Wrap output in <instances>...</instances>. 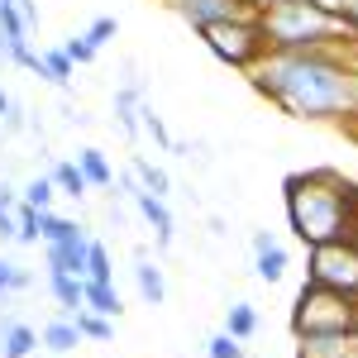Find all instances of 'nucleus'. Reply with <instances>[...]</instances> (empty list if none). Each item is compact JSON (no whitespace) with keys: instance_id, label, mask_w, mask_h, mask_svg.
<instances>
[{"instance_id":"f257e3e1","label":"nucleus","mask_w":358,"mask_h":358,"mask_svg":"<svg viewBox=\"0 0 358 358\" xmlns=\"http://www.w3.org/2000/svg\"><path fill=\"white\" fill-rule=\"evenodd\" d=\"M358 38L349 48H310V53H268L248 77L296 120H349L358 115L354 96Z\"/></svg>"},{"instance_id":"f03ea898","label":"nucleus","mask_w":358,"mask_h":358,"mask_svg":"<svg viewBox=\"0 0 358 358\" xmlns=\"http://www.w3.org/2000/svg\"><path fill=\"white\" fill-rule=\"evenodd\" d=\"M287 224L306 248L354 239V182H344L330 167L287 177Z\"/></svg>"},{"instance_id":"7ed1b4c3","label":"nucleus","mask_w":358,"mask_h":358,"mask_svg":"<svg viewBox=\"0 0 358 358\" xmlns=\"http://www.w3.org/2000/svg\"><path fill=\"white\" fill-rule=\"evenodd\" d=\"M258 29L268 53H310V48H349L358 34L325 0H258Z\"/></svg>"},{"instance_id":"20e7f679","label":"nucleus","mask_w":358,"mask_h":358,"mask_svg":"<svg viewBox=\"0 0 358 358\" xmlns=\"http://www.w3.org/2000/svg\"><path fill=\"white\" fill-rule=\"evenodd\" d=\"M358 330V301L334 292V287H320V282H306L296 292V306H292V334L301 344H325V339H349Z\"/></svg>"},{"instance_id":"39448f33","label":"nucleus","mask_w":358,"mask_h":358,"mask_svg":"<svg viewBox=\"0 0 358 358\" xmlns=\"http://www.w3.org/2000/svg\"><path fill=\"white\" fill-rule=\"evenodd\" d=\"M196 34H201V43L220 57V62L239 67V72H253V67L268 57V38H263V29H258V15H239V20H224V24H206V29H196Z\"/></svg>"},{"instance_id":"423d86ee","label":"nucleus","mask_w":358,"mask_h":358,"mask_svg":"<svg viewBox=\"0 0 358 358\" xmlns=\"http://www.w3.org/2000/svg\"><path fill=\"white\" fill-rule=\"evenodd\" d=\"M306 282L334 287L358 301V239H334V244H315L306 258Z\"/></svg>"},{"instance_id":"0eeeda50","label":"nucleus","mask_w":358,"mask_h":358,"mask_svg":"<svg viewBox=\"0 0 358 358\" xmlns=\"http://www.w3.org/2000/svg\"><path fill=\"white\" fill-rule=\"evenodd\" d=\"M172 10L182 20H192V29H206L239 20V15H258V0H172Z\"/></svg>"},{"instance_id":"6e6552de","label":"nucleus","mask_w":358,"mask_h":358,"mask_svg":"<svg viewBox=\"0 0 358 358\" xmlns=\"http://www.w3.org/2000/svg\"><path fill=\"white\" fill-rule=\"evenodd\" d=\"M124 196H129V201H134L138 210H143V220H148V229L158 234V248H167V244H172V234H177V224H172V210H167V201H163V196L143 192V187H138V177H134V172L124 177Z\"/></svg>"},{"instance_id":"1a4fd4ad","label":"nucleus","mask_w":358,"mask_h":358,"mask_svg":"<svg viewBox=\"0 0 358 358\" xmlns=\"http://www.w3.org/2000/svg\"><path fill=\"white\" fill-rule=\"evenodd\" d=\"M287 268H292V258H287L282 239H277L273 229H258V234H253V273L273 287V282H282V277H287Z\"/></svg>"},{"instance_id":"9d476101","label":"nucleus","mask_w":358,"mask_h":358,"mask_svg":"<svg viewBox=\"0 0 358 358\" xmlns=\"http://www.w3.org/2000/svg\"><path fill=\"white\" fill-rule=\"evenodd\" d=\"M86 234L77 239H62V244H48V273H72V277H86Z\"/></svg>"},{"instance_id":"9b49d317","label":"nucleus","mask_w":358,"mask_h":358,"mask_svg":"<svg viewBox=\"0 0 358 358\" xmlns=\"http://www.w3.org/2000/svg\"><path fill=\"white\" fill-rule=\"evenodd\" d=\"M82 310H96V315H106V320H120V292H115V282H91L82 277Z\"/></svg>"},{"instance_id":"f8f14e48","label":"nucleus","mask_w":358,"mask_h":358,"mask_svg":"<svg viewBox=\"0 0 358 358\" xmlns=\"http://www.w3.org/2000/svg\"><path fill=\"white\" fill-rule=\"evenodd\" d=\"M134 282H138V296L148 306H163L167 301V282H163V268L158 263H148V253L138 248V258H134Z\"/></svg>"},{"instance_id":"ddd939ff","label":"nucleus","mask_w":358,"mask_h":358,"mask_svg":"<svg viewBox=\"0 0 358 358\" xmlns=\"http://www.w3.org/2000/svg\"><path fill=\"white\" fill-rule=\"evenodd\" d=\"M34 349H38V330L20 320H0V358H29Z\"/></svg>"},{"instance_id":"4468645a","label":"nucleus","mask_w":358,"mask_h":358,"mask_svg":"<svg viewBox=\"0 0 358 358\" xmlns=\"http://www.w3.org/2000/svg\"><path fill=\"white\" fill-rule=\"evenodd\" d=\"M38 344H43V349H53V354H72V349L82 344V330H77V320L57 315V320H48V325H43Z\"/></svg>"},{"instance_id":"2eb2a0df","label":"nucleus","mask_w":358,"mask_h":358,"mask_svg":"<svg viewBox=\"0 0 358 358\" xmlns=\"http://www.w3.org/2000/svg\"><path fill=\"white\" fill-rule=\"evenodd\" d=\"M48 292H53V301L67 310V315H77L82 310V277L72 273H48Z\"/></svg>"},{"instance_id":"dca6fc26","label":"nucleus","mask_w":358,"mask_h":358,"mask_svg":"<svg viewBox=\"0 0 358 358\" xmlns=\"http://www.w3.org/2000/svg\"><path fill=\"white\" fill-rule=\"evenodd\" d=\"M77 167H82V177L91 187H115V167L106 163L101 148H82V153H77Z\"/></svg>"},{"instance_id":"f3484780","label":"nucleus","mask_w":358,"mask_h":358,"mask_svg":"<svg viewBox=\"0 0 358 358\" xmlns=\"http://www.w3.org/2000/svg\"><path fill=\"white\" fill-rule=\"evenodd\" d=\"M48 177H53L57 196H72V201H82V196L91 192V182L82 177V167H77V163H57L53 172H48Z\"/></svg>"},{"instance_id":"a211bd4d","label":"nucleus","mask_w":358,"mask_h":358,"mask_svg":"<svg viewBox=\"0 0 358 358\" xmlns=\"http://www.w3.org/2000/svg\"><path fill=\"white\" fill-rule=\"evenodd\" d=\"M129 172L138 177V187H143V192H153V196H163V201H167V192H172V177H167L163 167H153L148 158H134V163H129Z\"/></svg>"},{"instance_id":"6ab92c4d","label":"nucleus","mask_w":358,"mask_h":358,"mask_svg":"<svg viewBox=\"0 0 358 358\" xmlns=\"http://www.w3.org/2000/svg\"><path fill=\"white\" fill-rule=\"evenodd\" d=\"M115 120H120V129L134 138L143 124H138V86H124L120 96H115Z\"/></svg>"},{"instance_id":"aec40b11","label":"nucleus","mask_w":358,"mask_h":358,"mask_svg":"<svg viewBox=\"0 0 358 358\" xmlns=\"http://www.w3.org/2000/svg\"><path fill=\"white\" fill-rule=\"evenodd\" d=\"M224 330L234 334V339H253V334H258V310L248 301H234L229 315H224Z\"/></svg>"},{"instance_id":"412c9836","label":"nucleus","mask_w":358,"mask_h":358,"mask_svg":"<svg viewBox=\"0 0 358 358\" xmlns=\"http://www.w3.org/2000/svg\"><path fill=\"white\" fill-rule=\"evenodd\" d=\"M86 277H91V282H115L110 248L101 244V239H91V244H86Z\"/></svg>"},{"instance_id":"4be33fe9","label":"nucleus","mask_w":358,"mask_h":358,"mask_svg":"<svg viewBox=\"0 0 358 358\" xmlns=\"http://www.w3.org/2000/svg\"><path fill=\"white\" fill-rule=\"evenodd\" d=\"M53 196H57L53 177H34V182H24V187H20V201H24V206H34V210H53Z\"/></svg>"},{"instance_id":"5701e85b","label":"nucleus","mask_w":358,"mask_h":358,"mask_svg":"<svg viewBox=\"0 0 358 358\" xmlns=\"http://www.w3.org/2000/svg\"><path fill=\"white\" fill-rule=\"evenodd\" d=\"M72 72H77V62L62 53V48H48V53H43V77L53 86H72Z\"/></svg>"},{"instance_id":"b1692460","label":"nucleus","mask_w":358,"mask_h":358,"mask_svg":"<svg viewBox=\"0 0 358 358\" xmlns=\"http://www.w3.org/2000/svg\"><path fill=\"white\" fill-rule=\"evenodd\" d=\"M24 287H34V277H29L15 258H5V253H0V306H5L10 292H24Z\"/></svg>"},{"instance_id":"393cba45","label":"nucleus","mask_w":358,"mask_h":358,"mask_svg":"<svg viewBox=\"0 0 358 358\" xmlns=\"http://www.w3.org/2000/svg\"><path fill=\"white\" fill-rule=\"evenodd\" d=\"M43 239V229H38V210L34 206H15V244H38Z\"/></svg>"},{"instance_id":"a878e982","label":"nucleus","mask_w":358,"mask_h":358,"mask_svg":"<svg viewBox=\"0 0 358 358\" xmlns=\"http://www.w3.org/2000/svg\"><path fill=\"white\" fill-rule=\"evenodd\" d=\"M72 320H77V330H82V339H96V344H106V339L115 334V320H106V315H96V310H77Z\"/></svg>"},{"instance_id":"bb28decb","label":"nucleus","mask_w":358,"mask_h":358,"mask_svg":"<svg viewBox=\"0 0 358 358\" xmlns=\"http://www.w3.org/2000/svg\"><path fill=\"white\" fill-rule=\"evenodd\" d=\"M206 358H244V339H234L229 330L210 334V344H206Z\"/></svg>"},{"instance_id":"cd10ccee","label":"nucleus","mask_w":358,"mask_h":358,"mask_svg":"<svg viewBox=\"0 0 358 358\" xmlns=\"http://www.w3.org/2000/svg\"><path fill=\"white\" fill-rule=\"evenodd\" d=\"M62 53L72 57L77 67H86V62H96V53H101V48H96V43H91L86 34H77V38H67V43H62Z\"/></svg>"},{"instance_id":"c85d7f7f","label":"nucleus","mask_w":358,"mask_h":358,"mask_svg":"<svg viewBox=\"0 0 358 358\" xmlns=\"http://www.w3.org/2000/svg\"><path fill=\"white\" fill-rule=\"evenodd\" d=\"M0 34H15V38H24V34H29L24 15L15 10V0H0Z\"/></svg>"},{"instance_id":"c756f323","label":"nucleus","mask_w":358,"mask_h":358,"mask_svg":"<svg viewBox=\"0 0 358 358\" xmlns=\"http://www.w3.org/2000/svg\"><path fill=\"white\" fill-rule=\"evenodd\" d=\"M115 34H120V20H115V15H101V20H91V29H86V38H91L96 48H106Z\"/></svg>"},{"instance_id":"7c9ffc66","label":"nucleus","mask_w":358,"mask_h":358,"mask_svg":"<svg viewBox=\"0 0 358 358\" xmlns=\"http://www.w3.org/2000/svg\"><path fill=\"white\" fill-rule=\"evenodd\" d=\"M138 115H143V120H138V124H143V129H148V134L158 138V143H163V148H172V134H167V124H163V120H158V115H153V106H143V110H138Z\"/></svg>"},{"instance_id":"2f4dec72","label":"nucleus","mask_w":358,"mask_h":358,"mask_svg":"<svg viewBox=\"0 0 358 358\" xmlns=\"http://www.w3.org/2000/svg\"><path fill=\"white\" fill-rule=\"evenodd\" d=\"M334 10H339V15L349 20V29L358 34V0H334Z\"/></svg>"},{"instance_id":"473e14b6","label":"nucleus","mask_w":358,"mask_h":358,"mask_svg":"<svg viewBox=\"0 0 358 358\" xmlns=\"http://www.w3.org/2000/svg\"><path fill=\"white\" fill-rule=\"evenodd\" d=\"M15 206H20V192H15V187L0 177V210H15Z\"/></svg>"},{"instance_id":"72a5a7b5","label":"nucleus","mask_w":358,"mask_h":358,"mask_svg":"<svg viewBox=\"0 0 358 358\" xmlns=\"http://www.w3.org/2000/svg\"><path fill=\"white\" fill-rule=\"evenodd\" d=\"M15 10L24 15V24H29V29L38 24V5H34V0H15Z\"/></svg>"}]
</instances>
